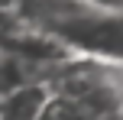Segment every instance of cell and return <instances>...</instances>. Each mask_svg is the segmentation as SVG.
I'll return each instance as SVG.
<instances>
[{"label":"cell","mask_w":123,"mask_h":120,"mask_svg":"<svg viewBox=\"0 0 123 120\" xmlns=\"http://www.w3.org/2000/svg\"><path fill=\"white\" fill-rule=\"evenodd\" d=\"M81 3H87L91 10H104V13H117V16H123V0H81Z\"/></svg>","instance_id":"5"},{"label":"cell","mask_w":123,"mask_h":120,"mask_svg":"<svg viewBox=\"0 0 123 120\" xmlns=\"http://www.w3.org/2000/svg\"><path fill=\"white\" fill-rule=\"evenodd\" d=\"M42 120H110V117H97V114H87V110L74 107V104L62 101V97H52V104L45 107Z\"/></svg>","instance_id":"4"},{"label":"cell","mask_w":123,"mask_h":120,"mask_svg":"<svg viewBox=\"0 0 123 120\" xmlns=\"http://www.w3.org/2000/svg\"><path fill=\"white\" fill-rule=\"evenodd\" d=\"M52 104V88L45 81H26L23 88L0 97V120H42Z\"/></svg>","instance_id":"3"},{"label":"cell","mask_w":123,"mask_h":120,"mask_svg":"<svg viewBox=\"0 0 123 120\" xmlns=\"http://www.w3.org/2000/svg\"><path fill=\"white\" fill-rule=\"evenodd\" d=\"M52 39H58L71 55L97 58V62L123 65V16L104 10H81L71 16H62L55 23L39 26Z\"/></svg>","instance_id":"2"},{"label":"cell","mask_w":123,"mask_h":120,"mask_svg":"<svg viewBox=\"0 0 123 120\" xmlns=\"http://www.w3.org/2000/svg\"><path fill=\"white\" fill-rule=\"evenodd\" d=\"M42 81L52 88V97H62L87 114L123 120V65L71 55L58 62Z\"/></svg>","instance_id":"1"}]
</instances>
